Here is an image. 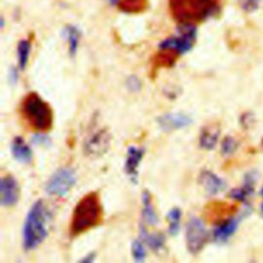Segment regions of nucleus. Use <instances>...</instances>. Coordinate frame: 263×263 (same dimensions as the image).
<instances>
[{
    "mask_svg": "<svg viewBox=\"0 0 263 263\" xmlns=\"http://www.w3.org/2000/svg\"><path fill=\"white\" fill-rule=\"evenodd\" d=\"M103 218V208L100 195L96 191L88 192L76 203L71 221L69 232L72 237L78 236L99 225Z\"/></svg>",
    "mask_w": 263,
    "mask_h": 263,
    "instance_id": "f257e3e1",
    "label": "nucleus"
},
{
    "mask_svg": "<svg viewBox=\"0 0 263 263\" xmlns=\"http://www.w3.org/2000/svg\"><path fill=\"white\" fill-rule=\"evenodd\" d=\"M49 213L43 200H36L30 208L22 230L23 248L32 251L40 246L48 235L47 223Z\"/></svg>",
    "mask_w": 263,
    "mask_h": 263,
    "instance_id": "f03ea898",
    "label": "nucleus"
},
{
    "mask_svg": "<svg viewBox=\"0 0 263 263\" xmlns=\"http://www.w3.org/2000/svg\"><path fill=\"white\" fill-rule=\"evenodd\" d=\"M172 16L179 24L203 22L215 16L220 10L219 0H168Z\"/></svg>",
    "mask_w": 263,
    "mask_h": 263,
    "instance_id": "7ed1b4c3",
    "label": "nucleus"
},
{
    "mask_svg": "<svg viewBox=\"0 0 263 263\" xmlns=\"http://www.w3.org/2000/svg\"><path fill=\"white\" fill-rule=\"evenodd\" d=\"M21 113L25 120L37 132H46L53 123L50 105L37 92L27 93L21 103Z\"/></svg>",
    "mask_w": 263,
    "mask_h": 263,
    "instance_id": "20e7f679",
    "label": "nucleus"
},
{
    "mask_svg": "<svg viewBox=\"0 0 263 263\" xmlns=\"http://www.w3.org/2000/svg\"><path fill=\"white\" fill-rule=\"evenodd\" d=\"M197 38V29L193 24H179L177 34L163 39L159 43V49L182 55L192 49Z\"/></svg>",
    "mask_w": 263,
    "mask_h": 263,
    "instance_id": "39448f33",
    "label": "nucleus"
},
{
    "mask_svg": "<svg viewBox=\"0 0 263 263\" xmlns=\"http://www.w3.org/2000/svg\"><path fill=\"white\" fill-rule=\"evenodd\" d=\"M76 181L77 177L73 168L68 166L60 167L47 180L45 192L50 196H65L74 187Z\"/></svg>",
    "mask_w": 263,
    "mask_h": 263,
    "instance_id": "423d86ee",
    "label": "nucleus"
},
{
    "mask_svg": "<svg viewBox=\"0 0 263 263\" xmlns=\"http://www.w3.org/2000/svg\"><path fill=\"white\" fill-rule=\"evenodd\" d=\"M209 239V232L201 219L191 217L185 229V241L189 253L192 255L198 254L205 246Z\"/></svg>",
    "mask_w": 263,
    "mask_h": 263,
    "instance_id": "0eeeda50",
    "label": "nucleus"
},
{
    "mask_svg": "<svg viewBox=\"0 0 263 263\" xmlns=\"http://www.w3.org/2000/svg\"><path fill=\"white\" fill-rule=\"evenodd\" d=\"M111 136L106 127L92 128L83 143V150L87 156L99 157L104 155L110 148Z\"/></svg>",
    "mask_w": 263,
    "mask_h": 263,
    "instance_id": "6e6552de",
    "label": "nucleus"
},
{
    "mask_svg": "<svg viewBox=\"0 0 263 263\" xmlns=\"http://www.w3.org/2000/svg\"><path fill=\"white\" fill-rule=\"evenodd\" d=\"M20 199L17 180L11 175H5L0 181V203L3 206H13Z\"/></svg>",
    "mask_w": 263,
    "mask_h": 263,
    "instance_id": "1a4fd4ad",
    "label": "nucleus"
},
{
    "mask_svg": "<svg viewBox=\"0 0 263 263\" xmlns=\"http://www.w3.org/2000/svg\"><path fill=\"white\" fill-rule=\"evenodd\" d=\"M157 123L162 130L172 132L187 127L192 123V118L182 112H171L160 115L157 118Z\"/></svg>",
    "mask_w": 263,
    "mask_h": 263,
    "instance_id": "9d476101",
    "label": "nucleus"
},
{
    "mask_svg": "<svg viewBox=\"0 0 263 263\" xmlns=\"http://www.w3.org/2000/svg\"><path fill=\"white\" fill-rule=\"evenodd\" d=\"M145 155L144 147L129 146L126 151L124 160V172L130 179V181L137 183L139 178V166Z\"/></svg>",
    "mask_w": 263,
    "mask_h": 263,
    "instance_id": "9b49d317",
    "label": "nucleus"
},
{
    "mask_svg": "<svg viewBox=\"0 0 263 263\" xmlns=\"http://www.w3.org/2000/svg\"><path fill=\"white\" fill-rule=\"evenodd\" d=\"M198 183L210 195H216L223 191L226 187L225 181L215 173L204 170L198 176Z\"/></svg>",
    "mask_w": 263,
    "mask_h": 263,
    "instance_id": "f8f14e48",
    "label": "nucleus"
},
{
    "mask_svg": "<svg viewBox=\"0 0 263 263\" xmlns=\"http://www.w3.org/2000/svg\"><path fill=\"white\" fill-rule=\"evenodd\" d=\"M239 224V219L228 218L219 223L213 230V238L217 242H225L236 231Z\"/></svg>",
    "mask_w": 263,
    "mask_h": 263,
    "instance_id": "ddd939ff",
    "label": "nucleus"
},
{
    "mask_svg": "<svg viewBox=\"0 0 263 263\" xmlns=\"http://www.w3.org/2000/svg\"><path fill=\"white\" fill-rule=\"evenodd\" d=\"M10 150L13 158L21 163H30L33 159V153L30 146L20 136L13 138Z\"/></svg>",
    "mask_w": 263,
    "mask_h": 263,
    "instance_id": "4468645a",
    "label": "nucleus"
},
{
    "mask_svg": "<svg viewBox=\"0 0 263 263\" xmlns=\"http://www.w3.org/2000/svg\"><path fill=\"white\" fill-rule=\"evenodd\" d=\"M220 136V128L217 125L210 124L203 126L199 135V146L205 150H212L216 147Z\"/></svg>",
    "mask_w": 263,
    "mask_h": 263,
    "instance_id": "2eb2a0df",
    "label": "nucleus"
},
{
    "mask_svg": "<svg viewBox=\"0 0 263 263\" xmlns=\"http://www.w3.org/2000/svg\"><path fill=\"white\" fill-rule=\"evenodd\" d=\"M142 220L146 225L154 226L158 223V216L154 209L150 192L145 190L142 193Z\"/></svg>",
    "mask_w": 263,
    "mask_h": 263,
    "instance_id": "dca6fc26",
    "label": "nucleus"
},
{
    "mask_svg": "<svg viewBox=\"0 0 263 263\" xmlns=\"http://www.w3.org/2000/svg\"><path fill=\"white\" fill-rule=\"evenodd\" d=\"M140 239L155 252L160 251L165 243V236L162 233L148 232L144 225L140 227Z\"/></svg>",
    "mask_w": 263,
    "mask_h": 263,
    "instance_id": "f3484780",
    "label": "nucleus"
},
{
    "mask_svg": "<svg viewBox=\"0 0 263 263\" xmlns=\"http://www.w3.org/2000/svg\"><path fill=\"white\" fill-rule=\"evenodd\" d=\"M254 184H255V177L253 174H249L246 177L245 183L241 187L232 189L230 191L229 193L230 197L235 200L246 202L254 192Z\"/></svg>",
    "mask_w": 263,
    "mask_h": 263,
    "instance_id": "a211bd4d",
    "label": "nucleus"
},
{
    "mask_svg": "<svg viewBox=\"0 0 263 263\" xmlns=\"http://www.w3.org/2000/svg\"><path fill=\"white\" fill-rule=\"evenodd\" d=\"M64 36L68 43V51L71 57H75L79 47V41L81 38L80 30L73 25H67L64 28Z\"/></svg>",
    "mask_w": 263,
    "mask_h": 263,
    "instance_id": "6ab92c4d",
    "label": "nucleus"
},
{
    "mask_svg": "<svg viewBox=\"0 0 263 263\" xmlns=\"http://www.w3.org/2000/svg\"><path fill=\"white\" fill-rule=\"evenodd\" d=\"M111 4L125 12H139L146 7L147 0H110Z\"/></svg>",
    "mask_w": 263,
    "mask_h": 263,
    "instance_id": "aec40b11",
    "label": "nucleus"
},
{
    "mask_svg": "<svg viewBox=\"0 0 263 263\" xmlns=\"http://www.w3.org/2000/svg\"><path fill=\"white\" fill-rule=\"evenodd\" d=\"M31 52V42L29 39H22L17 43L16 55H17V66L20 70L26 69Z\"/></svg>",
    "mask_w": 263,
    "mask_h": 263,
    "instance_id": "412c9836",
    "label": "nucleus"
},
{
    "mask_svg": "<svg viewBox=\"0 0 263 263\" xmlns=\"http://www.w3.org/2000/svg\"><path fill=\"white\" fill-rule=\"evenodd\" d=\"M182 211L179 208H173L167 213V222H168V232L171 235L175 236L179 233L181 227Z\"/></svg>",
    "mask_w": 263,
    "mask_h": 263,
    "instance_id": "4be33fe9",
    "label": "nucleus"
},
{
    "mask_svg": "<svg viewBox=\"0 0 263 263\" xmlns=\"http://www.w3.org/2000/svg\"><path fill=\"white\" fill-rule=\"evenodd\" d=\"M132 255L135 261L143 262L146 259V250L142 239L134 240L132 243Z\"/></svg>",
    "mask_w": 263,
    "mask_h": 263,
    "instance_id": "5701e85b",
    "label": "nucleus"
},
{
    "mask_svg": "<svg viewBox=\"0 0 263 263\" xmlns=\"http://www.w3.org/2000/svg\"><path fill=\"white\" fill-rule=\"evenodd\" d=\"M238 144H237V141L231 137V136H227L223 139L222 141V144H221V152L224 154V155H230L232 154L236 148H237Z\"/></svg>",
    "mask_w": 263,
    "mask_h": 263,
    "instance_id": "b1692460",
    "label": "nucleus"
},
{
    "mask_svg": "<svg viewBox=\"0 0 263 263\" xmlns=\"http://www.w3.org/2000/svg\"><path fill=\"white\" fill-rule=\"evenodd\" d=\"M126 87L133 92H138L142 88V82L136 75H132L126 79Z\"/></svg>",
    "mask_w": 263,
    "mask_h": 263,
    "instance_id": "393cba45",
    "label": "nucleus"
},
{
    "mask_svg": "<svg viewBox=\"0 0 263 263\" xmlns=\"http://www.w3.org/2000/svg\"><path fill=\"white\" fill-rule=\"evenodd\" d=\"M238 2L241 9L248 12H252L258 8L260 0H238Z\"/></svg>",
    "mask_w": 263,
    "mask_h": 263,
    "instance_id": "a878e982",
    "label": "nucleus"
},
{
    "mask_svg": "<svg viewBox=\"0 0 263 263\" xmlns=\"http://www.w3.org/2000/svg\"><path fill=\"white\" fill-rule=\"evenodd\" d=\"M32 142L35 144V145H38V146H42V147H45V146H48L50 144V139L44 135L43 133H38V134H35L33 137H32Z\"/></svg>",
    "mask_w": 263,
    "mask_h": 263,
    "instance_id": "bb28decb",
    "label": "nucleus"
},
{
    "mask_svg": "<svg viewBox=\"0 0 263 263\" xmlns=\"http://www.w3.org/2000/svg\"><path fill=\"white\" fill-rule=\"evenodd\" d=\"M8 79L11 83H16L17 80H18V72H17V69L15 68H11L9 70V73H8Z\"/></svg>",
    "mask_w": 263,
    "mask_h": 263,
    "instance_id": "cd10ccee",
    "label": "nucleus"
},
{
    "mask_svg": "<svg viewBox=\"0 0 263 263\" xmlns=\"http://www.w3.org/2000/svg\"><path fill=\"white\" fill-rule=\"evenodd\" d=\"M96 259V255L93 253H90V254H87L85 257H83L80 261L82 262H87V263H90V262H93Z\"/></svg>",
    "mask_w": 263,
    "mask_h": 263,
    "instance_id": "c85d7f7f",
    "label": "nucleus"
},
{
    "mask_svg": "<svg viewBox=\"0 0 263 263\" xmlns=\"http://www.w3.org/2000/svg\"><path fill=\"white\" fill-rule=\"evenodd\" d=\"M262 197H263V188H262ZM261 212L263 214V201H262V204H261Z\"/></svg>",
    "mask_w": 263,
    "mask_h": 263,
    "instance_id": "c756f323",
    "label": "nucleus"
}]
</instances>
